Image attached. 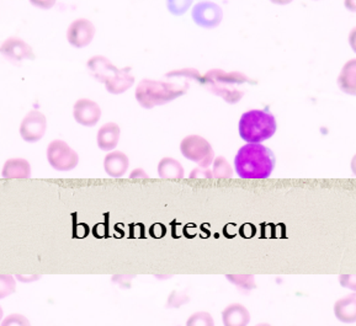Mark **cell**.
<instances>
[{
    "instance_id": "obj_23",
    "label": "cell",
    "mask_w": 356,
    "mask_h": 326,
    "mask_svg": "<svg viewBox=\"0 0 356 326\" xmlns=\"http://www.w3.org/2000/svg\"><path fill=\"white\" fill-rule=\"evenodd\" d=\"M193 1L194 0H167L168 9L175 17H180L188 11Z\"/></svg>"
},
{
    "instance_id": "obj_22",
    "label": "cell",
    "mask_w": 356,
    "mask_h": 326,
    "mask_svg": "<svg viewBox=\"0 0 356 326\" xmlns=\"http://www.w3.org/2000/svg\"><path fill=\"white\" fill-rule=\"evenodd\" d=\"M17 289V282L10 275H0V300H4L14 293Z\"/></svg>"
},
{
    "instance_id": "obj_6",
    "label": "cell",
    "mask_w": 356,
    "mask_h": 326,
    "mask_svg": "<svg viewBox=\"0 0 356 326\" xmlns=\"http://www.w3.org/2000/svg\"><path fill=\"white\" fill-rule=\"evenodd\" d=\"M180 152L188 161H194L202 168L209 166L215 161V152L212 145L201 136H188L180 143Z\"/></svg>"
},
{
    "instance_id": "obj_26",
    "label": "cell",
    "mask_w": 356,
    "mask_h": 326,
    "mask_svg": "<svg viewBox=\"0 0 356 326\" xmlns=\"http://www.w3.org/2000/svg\"><path fill=\"white\" fill-rule=\"evenodd\" d=\"M167 76H185L186 79H191V81H200L201 75L199 72L196 70H174L172 73H168Z\"/></svg>"
},
{
    "instance_id": "obj_5",
    "label": "cell",
    "mask_w": 356,
    "mask_h": 326,
    "mask_svg": "<svg viewBox=\"0 0 356 326\" xmlns=\"http://www.w3.org/2000/svg\"><path fill=\"white\" fill-rule=\"evenodd\" d=\"M277 124L273 113L265 110H250L239 120L238 131L247 143H261L275 134Z\"/></svg>"
},
{
    "instance_id": "obj_3",
    "label": "cell",
    "mask_w": 356,
    "mask_h": 326,
    "mask_svg": "<svg viewBox=\"0 0 356 326\" xmlns=\"http://www.w3.org/2000/svg\"><path fill=\"white\" fill-rule=\"evenodd\" d=\"M88 70L97 81L104 83L106 90L113 95L124 94L135 84L131 68L119 70L104 56H94L88 60Z\"/></svg>"
},
{
    "instance_id": "obj_2",
    "label": "cell",
    "mask_w": 356,
    "mask_h": 326,
    "mask_svg": "<svg viewBox=\"0 0 356 326\" xmlns=\"http://www.w3.org/2000/svg\"><path fill=\"white\" fill-rule=\"evenodd\" d=\"M199 83L231 105L241 101L245 95V91L242 89L244 84H257L243 73L225 72L223 70H211L201 76Z\"/></svg>"
},
{
    "instance_id": "obj_12",
    "label": "cell",
    "mask_w": 356,
    "mask_h": 326,
    "mask_svg": "<svg viewBox=\"0 0 356 326\" xmlns=\"http://www.w3.org/2000/svg\"><path fill=\"white\" fill-rule=\"evenodd\" d=\"M73 116L81 126L94 127L102 117V108L92 100L81 99L74 104Z\"/></svg>"
},
{
    "instance_id": "obj_32",
    "label": "cell",
    "mask_w": 356,
    "mask_h": 326,
    "mask_svg": "<svg viewBox=\"0 0 356 326\" xmlns=\"http://www.w3.org/2000/svg\"><path fill=\"white\" fill-rule=\"evenodd\" d=\"M349 44H350L351 49H353V52L356 54V27H354L353 30H351L350 33H349Z\"/></svg>"
},
{
    "instance_id": "obj_25",
    "label": "cell",
    "mask_w": 356,
    "mask_h": 326,
    "mask_svg": "<svg viewBox=\"0 0 356 326\" xmlns=\"http://www.w3.org/2000/svg\"><path fill=\"white\" fill-rule=\"evenodd\" d=\"M186 324L188 325H213L215 323L209 313L199 311V313H195L194 316L186 321Z\"/></svg>"
},
{
    "instance_id": "obj_19",
    "label": "cell",
    "mask_w": 356,
    "mask_h": 326,
    "mask_svg": "<svg viewBox=\"0 0 356 326\" xmlns=\"http://www.w3.org/2000/svg\"><path fill=\"white\" fill-rule=\"evenodd\" d=\"M158 175L162 179H183V165L173 158H163L158 164Z\"/></svg>"
},
{
    "instance_id": "obj_16",
    "label": "cell",
    "mask_w": 356,
    "mask_h": 326,
    "mask_svg": "<svg viewBox=\"0 0 356 326\" xmlns=\"http://www.w3.org/2000/svg\"><path fill=\"white\" fill-rule=\"evenodd\" d=\"M334 316L338 320L346 324L356 323V293H351L334 304Z\"/></svg>"
},
{
    "instance_id": "obj_4",
    "label": "cell",
    "mask_w": 356,
    "mask_h": 326,
    "mask_svg": "<svg viewBox=\"0 0 356 326\" xmlns=\"http://www.w3.org/2000/svg\"><path fill=\"white\" fill-rule=\"evenodd\" d=\"M189 90V84L185 81L183 85L169 81L143 79L136 89V100L147 110L165 105L178 97H183Z\"/></svg>"
},
{
    "instance_id": "obj_1",
    "label": "cell",
    "mask_w": 356,
    "mask_h": 326,
    "mask_svg": "<svg viewBox=\"0 0 356 326\" xmlns=\"http://www.w3.org/2000/svg\"><path fill=\"white\" fill-rule=\"evenodd\" d=\"M234 168L242 179H266L275 168V155L261 143H247L238 150Z\"/></svg>"
},
{
    "instance_id": "obj_8",
    "label": "cell",
    "mask_w": 356,
    "mask_h": 326,
    "mask_svg": "<svg viewBox=\"0 0 356 326\" xmlns=\"http://www.w3.org/2000/svg\"><path fill=\"white\" fill-rule=\"evenodd\" d=\"M47 129V120L44 113L40 111H30L24 117L20 124V136L25 142L35 143L44 138Z\"/></svg>"
},
{
    "instance_id": "obj_29",
    "label": "cell",
    "mask_w": 356,
    "mask_h": 326,
    "mask_svg": "<svg viewBox=\"0 0 356 326\" xmlns=\"http://www.w3.org/2000/svg\"><path fill=\"white\" fill-rule=\"evenodd\" d=\"M35 8H38L41 10H49L54 8L57 0H29Z\"/></svg>"
},
{
    "instance_id": "obj_13",
    "label": "cell",
    "mask_w": 356,
    "mask_h": 326,
    "mask_svg": "<svg viewBox=\"0 0 356 326\" xmlns=\"http://www.w3.org/2000/svg\"><path fill=\"white\" fill-rule=\"evenodd\" d=\"M130 168V159L122 152H111L105 156L104 169L111 177H122Z\"/></svg>"
},
{
    "instance_id": "obj_27",
    "label": "cell",
    "mask_w": 356,
    "mask_h": 326,
    "mask_svg": "<svg viewBox=\"0 0 356 326\" xmlns=\"http://www.w3.org/2000/svg\"><path fill=\"white\" fill-rule=\"evenodd\" d=\"M339 284L341 287L356 292V275H340Z\"/></svg>"
},
{
    "instance_id": "obj_10",
    "label": "cell",
    "mask_w": 356,
    "mask_h": 326,
    "mask_svg": "<svg viewBox=\"0 0 356 326\" xmlns=\"http://www.w3.org/2000/svg\"><path fill=\"white\" fill-rule=\"evenodd\" d=\"M191 15L196 25L210 30L221 24L223 11L221 6H217L212 1H201L194 6Z\"/></svg>"
},
{
    "instance_id": "obj_7",
    "label": "cell",
    "mask_w": 356,
    "mask_h": 326,
    "mask_svg": "<svg viewBox=\"0 0 356 326\" xmlns=\"http://www.w3.org/2000/svg\"><path fill=\"white\" fill-rule=\"evenodd\" d=\"M47 161L51 168L57 172H70L78 165L79 155L65 142L56 139L49 143L47 148Z\"/></svg>"
},
{
    "instance_id": "obj_21",
    "label": "cell",
    "mask_w": 356,
    "mask_h": 326,
    "mask_svg": "<svg viewBox=\"0 0 356 326\" xmlns=\"http://www.w3.org/2000/svg\"><path fill=\"white\" fill-rule=\"evenodd\" d=\"M215 179H231L233 177V170L226 158L218 156L213 161V170H212Z\"/></svg>"
},
{
    "instance_id": "obj_17",
    "label": "cell",
    "mask_w": 356,
    "mask_h": 326,
    "mask_svg": "<svg viewBox=\"0 0 356 326\" xmlns=\"http://www.w3.org/2000/svg\"><path fill=\"white\" fill-rule=\"evenodd\" d=\"M1 177L4 179H27L31 177V165L22 158L9 159L4 164Z\"/></svg>"
},
{
    "instance_id": "obj_28",
    "label": "cell",
    "mask_w": 356,
    "mask_h": 326,
    "mask_svg": "<svg viewBox=\"0 0 356 326\" xmlns=\"http://www.w3.org/2000/svg\"><path fill=\"white\" fill-rule=\"evenodd\" d=\"M190 177L191 179H212L213 177V174L207 169V168H195L194 170L191 172L190 174Z\"/></svg>"
},
{
    "instance_id": "obj_33",
    "label": "cell",
    "mask_w": 356,
    "mask_h": 326,
    "mask_svg": "<svg viewBox=\"0 0 356 326\" xmlns=\"http://www.w3.org/2000/svg\"><path fill=\"white\" fill-rule=\"evenodd\" d=\"M344 6L346 10L356 13V0H344Z\"/></svg>"
},
{
    "instance_id": "obj_11",
    "label": "cell",
    "mask_w": 356,
    "mask_h": 326,
    "mask_svg": "<svg viewBox=\"0 0 356 326\" xmlns=\"http://www.w3.org/2000/svg\"><path fill=\"white\" fill-rule=\"evenodd\" d=\"M95 36V26L90 20L76 19L67 30V40L76 49H84L92 43Z\"/></svg>"
},
{
    "instance_id": "obj_20",
    "label": "cell",
    "mask_w": 356,
    "mask_h": 326,
    "mask_svg": "<svg viewBox=\"0 0 356 326\" xmlns=\"http://www.w3.org/2000/svg\"><path fill=\"white\" fill-rule=\"evenodd\" d=\"M226 278L237 288L242 289L244 292H250L257 288L255 278L252 275H227Z\"/></svg>"
},
{
    "instance_id": "obj_14",
    "label": "cell",
    "mask_w": 356,
    "mask_h": 326,
    "mask_svg": "<svg viewBox=\"0 0 356 326\" xmlns=\"http://www.w3.org/2000/svg\"><path fill=\"white\" fill-rule=\"evenodd\" d=\"M120 137H121V129L119 124L113 122L105 123L97 132V145L100 149L110 152L118 147Z\"/></svg>"
},
{
    "instance_id": "obj_38",
    "label": "cell",
    "mask_w": 356,
    "mask_h": 326,
    "mask_svg": "<svg viewBox=\"0 0 356 326\" xmlns=\"http://www.w3.org/2000/svg\"><path fill=\"white\" fill-rule=\"evenodd\" d=\"M313 1H319V0H313Z\"/></svg>"
},
{
    "instance_id": "obj_30",
    "label": "cell",
    "mask_w": 356,
    "mask_h": 326,
    "mask_svg": "<svg viewBox=\"0 0 356 326\" xmlns=\"http://www.w3.org/2000/svg\"><path fill=\"white\" fill-rule=\"evenodd\" d=\"M135 278V276H129V275H122V276H115L113 278L115 284H119L120 287H124V288H129L131 287V282L132 279Z\"/></svg>"
},
{
    "instance_id": "obj_35",
    "label": "cell",
    "mask_w": 356,
    "mask_h": 326,
    "mask_svg": "<svg viewBox=\"0 0 356 326\" xmlns=\"http://www.w3.org/2000/svg\"><path fill=\"white\" fill-rule=\"evenodd\" d=\"M271 3L277 4V6H287V4H291L293 0H270Z\"/></svg>"
},
{
    "instance_id": "obj_15",
    "label": "cell",
    "mask_w": 356,
    "mask_h": 326,
    "mask_svg": "<svg viewBox=\"0 0 356 326\" xmlns=\"http://www.w3.org/2000/svg\"><path fill=\"white\" fill-rule=\"evenodd\" d=\"M340 90L344 94L356 97V58L348 60L340 70L337 79Z\"/></svg>"
},
{
    "instance_id": "obj_18",
    "label": "cell",
    "mask_w": 356,
    "mask_h": 326,
    "mask_svg": "<svg viewBox=\"0 0 356 326\" xmlns=\"http://www.w3.org/2000/svg\"><path fill=\"white\" fill-rule=\"evenodd\" d=\"M225 325H247L250 321V313L242 304H231L222 313Z\"/></svg>"
},
{
    "instance_id": "obj_36",
    "label": "cell",
    "mask_w": 356,
    "mask_h": 326,
    "mask_svg": "<svg viewBox=\"0 0 356 326\" xmlns=\"http://www.w3.org/2000/svg\"><path fill=\"white\" fill-rule=\"evenodd\" d=\"M351 172L356 177V154L353 156V159H351Z\"/></svg>"
},
{
    "instance_id": "obj_24",
    "label": "cell",
    "mask_w": 356,
    "mask_h": 326,
    "mask_svg": "<svg viewBox=\"0 0 356 326\" xmlns=\"http://www.w3.org/2000/svg\"><path fill=\"white\" fill-rule=\"evenodd\" d=\"M190 298L188 294L183 291H173L168 298V308H180L189 302Z\"/></svg>"
},
{
    "instance_id": "obj_37",
    "label": "cell",
    "mask_w": 356,
    "mask_h": 326,
    "mask_svg": "<svg viewBox=\"0 0 356 326\" xmlns=\"http://www.w3.org/2000/svg\"><path fill=\"white\" fill-rule=\"evenodd\" d=\"M1 318H3V309H1V307H0V321H1Z\"/></svg>"
},
{
    "instance_id": "obj_9",
    "label": "cell",
    "mask_w": 356,
    "mask_h": 326,
    "mask_svg": "<svg viewBox=\"0 0 356 326\" xmlns=\"http://www.w3.org/2000/svg\"><path fill=\"white\" fill-rule=\"evenodd\" d=\"M0 54L15 65L35 59L33 47L20 38H6L0 46Z\"/></svg>"
},
{
    "instance_id": "obj_34",
    "label": "cell",
    "mask_w": 356,
    "mask_h": 326,
    "mask_svg": "<svg viewBox=\"0 0 356 326\" xmlns=\"http://www.w3.org/2000/svg\"><path fill=\"white\" fill-rule=\"evenodd\" d=\"M131 177H143V179H147L148 175H147L146 172H143L142 169H136L131 174Z\"/></svg>"
},
{
    "instance_id": "obj_31",
    "label": "cell",
    "mask_w": 356,
    "mask_h": 326,
    "mask_svg": "<svg viewBox=\"0 0 356 326\" xmlns=\"http://www.w3.org/2000/svg\"><path fill=\"white\" fill-rule=\"evenodd\" d=\"M4 325H27L29 324V321L24 318V316H19V314H14V316H9L8 319H6L4 320V323H3Z\"/></svg>"
}]
</instances>
